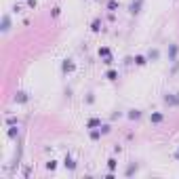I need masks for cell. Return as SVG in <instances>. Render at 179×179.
<instances>
[{
  "mask_svg": "<svg viewBox=\"0 0 179 179\" xmlns=\"http://www.w3.org/2000/svg\"><path fill=\"white\" fill-rule=\"evenodd\" d=\"M63 164L68 167L70 171H74V169H76V162H74V158H72V156H65V160H63Z\"/></svg>",
  "mask_w": 179,
  "mask_h": 179,
  "instance_id": "obj_5",
  "label": "cell"
},
{
  "mask_svg": "<svg viewBox=\"0 0 179 179\" xmlns=\"http://www.w3.org/2000/svg\"><path fill=\"white\" fill-rule=\"evenodd\" d=\"M28 4H30V7L34 9V7H36V0H28Z\"/></svg>",
  "mask_w": 179,
  "mask_h": 179,
  "instance_id": "obj_22",
  "label": "cell"
},
{
  "mask_svg": "<svg viewBox=\"0 0 179 179\" xmlns=\"http://www.w3.org/2000/svg\"><path fill=\"white\" fill-rule=\"evenodd\" d=\"M17 135H19V131H17V126H15V124H11V129H9V137H11V139H15Z\"/></svg>",
  "mask_w": 179,
  "mask_h": 179,
  "instance_id": "obj_9",
  "label": "cell"
},
{
  "mask_svg": "<svg viewBox=\"0 0 179 179\" xmlns=\"http://www.w3.org/2000/svg\"><path fill=\"white\" fill-rule=\"evenodd\" d=\"M164 103H169V105H179V93H175V95H164Z\"/></svg>",
  "mask_w": 179,
  "mask_h": 179,
  "instance_id": "obj_1",
  "label": "cell"
},
{
  "mask_svg": "<svg viewBox=\"0 0 179 179\" xmlns=\"http://www.w3.org/2000/svg\"><path fill=\"white\" fill-rule=\"evenodd\" d=\"M135 63H137V65H145V57H143V55H137V57H135Z\"/></svg>",
  "mask_w": 179,
  "mask_h": 179,
  "instance_id": "obj_17",
  "label": "cell"
},
{
  "mask_svg": "<svg viewBox=\"0 0 179 179\" xmlns=\"http://www.w3.org/2000/svg\"><path fill=\"white\" fill-rule=\"evenodd\" d=\"M129 118H131V120L141 118V112H139V110H131V112H129Z\"/></svg>",
  "mask_w": 179,
  "mask_h": 179,
  "instance_id": "obj_8",
  "label": "cell"
},
{
  "mask_svg": "<svg viewBox=\"0 0 179 179\" xmlns=\"http://www.w3.org/2000/svg\"><path fill=\"white\" fill-rule=\"evenodd\" d=\"M175 158H177V160H179V150H177V152H175Z\"/></svg>",
  "mask_w": 179,
  "mask_h": 179,
  "instance_id": "obj_23",
  "label": "cell"
},
{
  "mask_svg": "<svg viewBox=\"0 0 179 179\" xmlns=\"http://www.w3.org/2000/svg\"><path fill=\"white\" fill-rule=\"evenodd\" d=\"M99 135H101V131H91V139H99Z\"/></svg>",
  "mask_w": 179,
  "mask_h": 179,
  "instance_id": "obj_19",
  "label": "cell"
},
{
  "mask_svg": "<svg viewBox=\"0 0 179 179\" xmlns=\"http://www.w3.org/2000/svg\"><path fill=\"white\" fill-rule=\"evenodd\" d=\"M55 167H57L55 160H49V162H47V169H49V171H55Z\"/></svg>",
  "mask_w": 179,
  "mask_h": 179,
  "instance_id": "obj_18",
  "label": "cell"
},
{
  "mask_svg": "<svg viewBox=\"0 0 179 179\" xmlns=\"http://www.w3.org/2000/svg\"><path fill=\"white\" fill-rule=\"evenodd\" d=\"M107 9H110V11H116V9H118V2H116V0H110V2H107Z\"/></svg>",
  "mask_w": 179,
  "mask_h": 179,
  "instance_id": "obj_16",
  "label": "cell"
},
{
  "mask_svg": "<svg viewBox=\"0 0 179 179\" xmlns=\"http://www.w3.org/2000/svg\"><path fill=\"white\" fill-rule=\"evenodd\" d=\"M162 118H164V114H162V112H154V114L150 116V120H152L154 124H158V122H162Z\"/></svg>",
  "mask_w": 179,
  "mask_h": 179,
  "instance_id": "obj_4",
  "label": "cell"
},
{
  "mask_svg": "<svg viewBox=\"0 0 179 179\" xmlns=\"http://www.w3.org/2000/svg\"><path fill=\"white\" fill-rule=\"evenodd\" d=\"M116 167H118V162H116V158H110V160H107V169H110V171H114Z\"/></svg>",
  "mask_w": 179,
  "mask_h": 179,
  "instance_id": "obj_13",
  "label": "cell"
},
{
  "mask_svg": "<svg viewBox=\"0 0 179 179\" xmlns=\"http://www.w3.org/2000/svg\"><path fill=\"white\" fill-rule=\"evenodd\" d=\"M135 171H137V167H135V164H131V167L126 169V175H133V173H135Z\"/></svg>",
  "mask_w": 179,
  "mask_h": 179,
  "instance_id": "obj_20",
  "label": "cell"
},
{
  "mask_svg": "<svg viewBox=\"0 0 179 179\" xmlns=\"http://www.w3.org/2000/svg\"><path fill=\"white\" fill-rule=\"evenodd\" d=\"M177 55V44H171V51H169V59H175Z\"/></svg>",
  "mask_w": 179,
  "mask_h": 179,
  "instance_id": "obj_15",
  "label": "cell"
},
{
  "mask_svg": "<svg viewBox=\"0 0 179 179\" xmlns=\"http://www.w3.org/2000/svg\"><path fill=\"white\" fill-rule=\"evenodd\" d=\"M9 26H11V19L4 15V17H2V32H9Z\"/></svg>",
  "mask_w": 179,
  "mask_h": 179,
  "instance_id": "obj_10",
  "label": "cell"
},
{
  "mask_svg": "<svg viewBox=\"0 0 179 179\" xmlns=\"http://www.w3.org/2000/svg\"><path fill=\"white\" fill-rule=\"evenodd\" d=\"M99 124H101L99 118H91V120H88V129H95V126H99Z\"/></svg>",
  "mask_w": 179,
  "mask_h": 179,
  "instance_id": "obj_12",
  "label": "cell"
},
{
  "mask_svg": "<svg viewBox=\"0 0 179 179\" xmlns=\"http://www.w3.org/2000/svg\"><path fill=\"white\" fill-rule=\"evenodd\" d=\"M99 57H103V59H112V57H110V49H107V47H101V49H99Z\"/></svg>",
  "mask_w": 179,
  "mask_h": 179,
  "instance_id": "obj_7",
  "label": "cell"
},
{
  "mask_svg": "<svg viewBox=\"0 0 179 179\" xmlns=\"http://www.w3.org/2000/svg\"><path fill=\"white\" fill-rule=\"evenodd\" d=\"M91 30H93V32H99V30H101V21H99V19H95V21H93Z\"/></svg>",
  "mask_w": 179,
  "mask_h": 179,
  "instance_id": "obj_14",
  "label": "cell"
},
{
  "mask_svg": "<svg viewBox=\"0 0 179 179\" xmlns=\"http://www.w3.org/2000/svg\"><path fill=\"white\" fill-rule=\"evenodd\" d=\"M15 101H17V103H26V101H28V93H23V91H19V93L15 95Z\"/></svg>",
  "mask_w": 179,
  "mask_h": 179,
  "instance_id": "obj_6",
  "label": "cell"
},
{
  "mask_svg": "<svg viewBox=\"0 0 179 179\" xmlns=\"http://www.w3.org/2000/svg\"><path fill=\"white\" fill-rule=\"evenodd\" d=\"M105 78H107V80H116V78H118V72H116V70H110V72L105 74Z\"/></svg>",
  "mask_w": 179,
  "mask_h": 179,
  "instance_id": "obj_11",
  "label": "cell"
},
{
  "mask_svg": "<svg viewBox=\"0 0 179 179\" xmlns=\"http://www.w3.org/2000/svg\"><path fill=\"white\" fill-rule=\"evenodd\" d=\"M141 2H143V0H135V2H131V7H129L131 15H137V13H139V9H141Z\"/></svg>",
  "mask_w": 179,
  "mask_h": 179,
  "instance_id": "obj_2",
  "label": "cell"
},
{
  "mask_svg": "<svg viewBox=\"0 0 179 179\" xmlns=\"http://www.w3.org/2000/svg\"><path fill=\"white\" fill-rule=\"evenodd\" d=\"M74 70H76L74 61H72V59H65V61H63V72H74Z\"/></svg>",
  "mask_w": 179,
  "mask_h": 179,
  "instance_id": "obj_3",
  "label": "cell"
},
{
  "mask_svg": "<svg viewBox=\"0 0 179 179\" xmlns=\"http://www.w3.org/2000/svg\"><path fill=\"white\" fill-rule=\"evenodd\" d=\"M101 133H103V135H105V133H110V126H107V124H103V126H101Z\"/></svg>",
  "mask_w": 179,
  "mask_h": 179,
  "instance_id": "obj_21",
  "label": "cell"
}]
</instances>
